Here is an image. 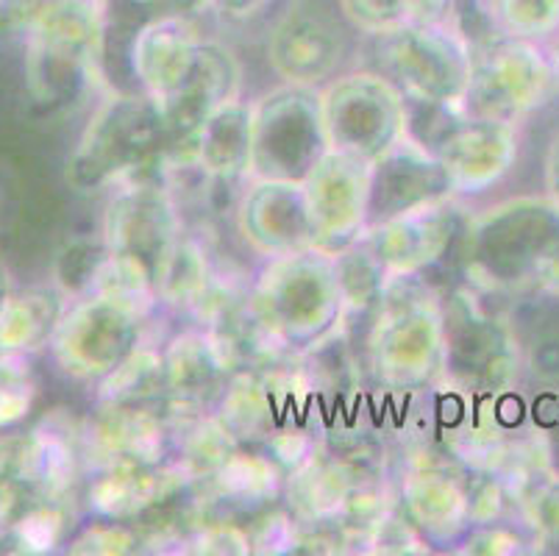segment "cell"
I'll return each instance as SVG.
<instances>
[{
  "label": "cell",
  "instance_id": "cell-5",
  "mask_svg": "<svg viewBox=\"0 0 559 556\" xmlns=\"http://www.w3.org/2000/svg\"><path fill=\"white\" fill-rule=\"evenodd\" d=\"M7 300V282H3V275H0V306Z\"/></svg>",
  "mask_w": 559,
  "mask_h": 556
},
{
  "label": "cell",
  "instance_id": "cell-4",
  "mask_svg": "<svg viewBox=\"0 0 559 556\" xmlns=\"http://www.w3.org/2000/svg\"><path fill=\"white\" fill-rule=\"evenodd\" d=\"M156 9H167V14H185L187 9H201L206 7L210 0H151Z\"/></svg>",
  "mask_w": 559,
  "mask_h": 556
},
{
  "label": "cell",
  "instance_id": "cell-3",
  "mask_svg": "<svg viewBox=\"0 0 559 556\" xmlns=\"http://www.w3.org/2000/svg\"><path fill=\"white\" fill-rule=\"evenodd\" d=\"M345 9L362 23L376 25H390L399 23L401 17H409L406 0H345Z\"/></svg>",
  "mask_w": 559,
  "mask_h": 556
},
{
  "label": "cell",
  "instance_id": "cell-6",
  "mask_svg": "<svg viewBox=\"0 0 559 556\" xmlns=\"http://www.w3.org/2000/svg\"><path fill=\"white\" fill-rule=\"evenodd\" d=\"M554 170H557V187H559V156H557V167H554ZM559 192V190H557Z\"/></svg>",
  "mask_w": 559,
  "mask_h": 556
},
{
  "label": "cell",
  "instance_id": "cell-1",
  "mask_svg": "<svg viewBox=\"0 0 559 556\" xmlns=\"http://www.w3.org/2000/svg\"><path fill=\"white\" fill-rule=\"evenodd\" d=\"M45 295H23L7 298L0 306V354L37 348V343L50 331V315Z\"/></svg>",
  "mask_w": 559,
  "mask_h": 556
},
{
  "label": "cell",
  "instance_id": "cell-2",
  "mask_svg": "<svg viewBox=\"0 0 559 556\" xmlns=\"http://www.w3.org/2000/svg\"><path fill=\"white\" fill-rule=\"evenodd\" d=\"M501 17L523 37L548 34L559 25V0H501Z\"/></svg>",
  "mask_w": 559,
  "mask_h": 556
}]
</instances>
